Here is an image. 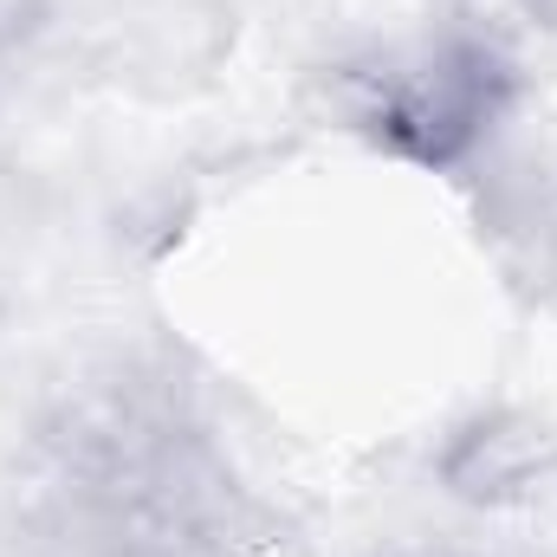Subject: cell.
I'll return each mask as SVG.
<instances>
[{
    "label": "cell",
    "instance_id": "1",
    "mask_svg": "<svg viewBox=\"0 0 557 557\" xmlns=\"http://www.w3.org/2000/svg\"><path fill=\"white\" fill-rule=\"evenodd\" d=\"M39 486L85 557H247V499L156 383H98L39 441Z\"/></svg>",
    "mask_w": 557,
    "mask_h": 557
},
{
    "label": "cell",
    "instance_id": "3",
    "mask_svg": "<svg viewBox=\"0 0 557 557\" xmlns=\"http://www.w3.org/2000/svg\"><path fill=\"white\" fill-rule=\"evenodd\" d=\"M441 480L467 506H532L557 480V434L512 409L473 416L447 434Z\"/></svg>",
    "mask_w": 557,
    "mask_h": 557
},
{
    "label": "cell",
    "instance_id": "2",
    "mask_svg": "<svg viewBox=\"0 0 557 557\" xmlns=\"http://www.w3.org/2000/svg\"><path fill=\"white\" fill-rule=\"evenodd\" d=\"M512 104V59L473 33H441L383 52L350 78V124L383 156L460 169Z\"/></svg>",
    "mask_w": 557,
    "mask_h": 557
}]
</instances>
